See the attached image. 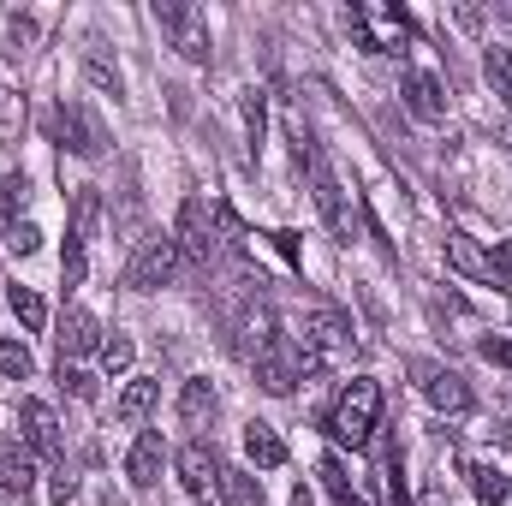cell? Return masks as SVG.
Masks as SVG:
<instances>
[{
    "label": "cell",
    "mask_w": 512,
    "mask_h": 506,
    "mask_svg": "<svg viewBox=\"0 0 512 506\" xmlns=\"http://www.w3.org/2000/svg\"><path fill=\"white\" fill-rule=\"evenodd\" d=\"M30 48H36V18L12 12V18H6V30H0V54H6V60H24Z\"/></svg>",
    "instance_id": "obj_22"
},
{
    "label": "cell",
    "mask_w": 512,
    "mask_h": 506,
    "mask_svg": "<svg viewBox=\"0 0 512 506\" xmlns=\"http://www.w3.org/2000/svg\"><path fill=\"white\" fill-rule=\"evenodd\" d=\"M310 185H316V209H322L328 233H334L340 245H352V239H358V215H352V203H346V191H340V179L328 173V161H322V155L310 161Z\"/></svg>",
    "instance_id": "obj_6"
},
{
    "label": "cell",
    "mask_w": 512,
    "mask_h": 506,
    "mask_svg": "<svg viewBox=\"0 0 512 506\" xmlns=\"http://www.w3.org/2000/svg\"><path fill=\"white\" fill-rule=\"evenodd\" d=\"M48 489H54V501L66 506L72 495H78V477H66V471H54V483H48Z\"/></svg>",
    "instance_id": "obj_35"
},
{
    "label": "cell",
    "mask_w": 512,
    "mask_h": 506,
    "mask_svg": "<svg viewBox=\"0 0 512 506\" xmlns=\"http://www.w3.org/2000/svg\"><path fill=\"white\" fill-rule=\"evenodd\" d=\"M131 358H137V352H131L126 334H108V340H102V370H108V376H126Z\"/></svg>",
    "instance_id": "obj_28"
},
{
    "label": "cell",
    "mask_w": 512,
    "mask_h": 506,
    "mask_svg": "<svg viewBox=\"0 0 512 506\" xmlns=\"http://www.w3.org/2000/svg\"><path fill=\"white\" fill-rule=\"evenodd\" d=\"M215 411H221V399H215V387H209L203 376H191L185 387H179V423H185V429H209Z\"/></svg>",
    "instance_id": "obj_15"
},
{
    "label": "cell",
    "mask_w": 512,
    "mask_h": 506,
    "mask_svg": "<svg viewBox=\"0 0 512 506\" xmlns=\"http://www.w3.org/2000/svg\"><path fill=\"white\" fill-rule=\"evenodd\" d=\"M256 381H262V393H280V399H286V393L304 381L298 376V352H292V346H268V352L256 358Z\"/></svg>",
    "instance_id": "obj_14"
},
{
    "label": "cell",
    "mask_w": 512,
    "mask_h": 506,
    "mask_svg": "<svg viewBox=\"0 0 512 506\" xmlns=\"http://www.w3.org/2000/svg\"><path fill=\"white\" fill-rule=\"evenodd\" d=\"M161 459H167L161 435H137V447H131V459H126V477L137 489H155L161 483Z\"/></svg>",
    "instance_id": "obj_17"
},
{
    "label": "cell",
    "mask_w": 512,
    "mask_h": 506,
    "mask_svg": "<svg viewBox=\"0 0 512 506\" xmlns=\"http://www.w3.org/2000/svg\"><path fill=\"white\" fill-rule=\"evenodd\" d=\"M155 18H161V30L173 36V48H179L191 66H203V60H209V24H203V12H197V6L161 0V6H155Z\"/></svg>",
    "instance_id": "obj_5"
},
{
    "label": "cell",
    "mask_w": 512,
    "mask_h": 506,
    "mask_svg": "<svg viewBox=\"0 0 512 506\" xmlns=\"http://www.w3.org/2000/svg\"><path fill=\"white\" fill-rule=\"evenodd\" d=\"M304 346H316L322 358L340 352V346H352V322H346V310H334V304H310V310H304Z\"/></svg>",
    "instance_id": "obj_8"
},
{
    "label": "cell",
    "mask_w": 512,
    "mask_h": 506,
    "mask_svg": "<svg viewBox=\"0 0 512 506\" xmlns=\"http://www.w3.org/2000/svg\"><path fill=\"white\" fill-rule=\"evenodd\" d=\"M84 245H90V233L72 227V233H66V256H60V286H66V292L84 286V274H90V251H84Z\"/></svg>",
    "instance_id": "obj_21"
},
{
    "label": "cell",
    "mask_w": 512,
    "mask_h": 506,
    "mask_svg": "<svg viewBox=\"0 0 512 506\" xmlns=\"http://www.w3.org/2000/svg\"><path fill=\"white\" fill-rule=\"evenodd\" d=\"M60 387H66V393H72V399H96V381L84 376V370H72V364H66V358H60Z\"/></svg>",
    "instance_id": "obj_33"
},
{
    "label": "cell",
    "mask_w": 512,
    "mask_h": 506,
    "mask_svg": "<svg viewBox=\"0 0 512 506\" xmlns=\"http://www.w3.org/2000/svg\"><path fill=\"white\" fill-rule=\"evenodd\" d=\"M489 262H495V274H507V268H512V239H507V245H495V256H489Z\"/></svg>",
    "instance_id": "obj_38"
},
{
    "label": "cell",
    "mask_w": 512,
    "mask_h": 506,
    "mask_svg": "<svg viewBox=\"0 0 512 506\" xmlns=\"http://www.w3.org/2000/svg\"><path fill=\"white\" fill-rule=\"evenodd\" d=\"M417 376H423V393L435 399V411H471V387H465V376H453V370H435V364H411Z\"/></svg>",
    "instance_id": "obj_12"
},
{
    "label": "cell",
    "mask_w": 512,
    "mask_h": 506,
    "mask_svg": "<svg viewBox=\"0 0 512 506\" xmlns=\"http://www.w3.org/2000/svg\"><path fill=\"white\" fill-rule=\"evenodd\" d=\"M453 18H459L465 30H477V24H483V12H477V6H453Z\"/></svg>",
    "instance_id": "obj_37"
},
{
    "label": "cell",
    "mask_w": 512,
    "mask_h": 506,
    "mask_svg": "<svg viewBox=\"0 0 512 506\" xmlns=\"http://www.w3.org/2000/svg\"><path fill=\"white\" fill-rule=\"evenodd\" d=\"M483 358L489 364H512V340H483Z\"/></svg>",
    "instance_id": "obj_36"
},
{
    "label": "cell",
    "mask_w": 512,
    "mask_h": 506,
    "mask_svg": "<svg viewBox=\"0 0 512 506\" xmlns=\"http://www.w3.org/2000/svg\"><path fill=\"white\" fill-rule=\"evenodd\" d=\"M346 24L370 54H405V42H411V18L399 6H352Z\"/></svg>",
    "instance_id": "obj_4"
},
{
    "label": "cell",
    "mask_w": 512,
    "mask_h": 506,
    "mask_svg": "<svg viewBox=\"0 0 512 506\" xmlns=\"http://www.w3.org/2000/svg\"><path fill=\"white\" fill-rule=\"evenodd\" d=\"M179 262H185V251L173 233H149V239H137V251L126 262V286L131 292H161L179 274Z\"/></svg>",
    "instance_id": "obj_2"
},
{
    "label": "cell",
    "mask_w": 512,
    "mask_h": 506,
    "mask_svg": "<svg viewBox=\"0 0 512 506\" xmlns=\"http://www.w3.org/2000/svg\"><path fill=\"white\" fill-rule=\"evenodd\" d=\"M30 370H36V364H30V352H24L18 340H0V376H6V381H24Z\"/></svg>",
    "instance_id": "obj_30"
},
{
    "label": "cell",
    "mask_w": 512,
    "mask_h": 506,
    "mask_svg": "<svg viewBox=\"0 0 512 506\" xmlns=\"http://www.w3.org/2000/svg\"><path fill=\"white\" fill-rule=\"evenodd\" d=\"M227 506H268V495H262V483H256V477L227 471Z\"/></svg>",
    "instance_id": "obj_27"
},
{
    "label": "cell",
    "mask_w": 512,
    "mask_h": 506,
    "mask_svg": "<svg viewBox=\"0 0 512 506\" xmlns=\"http://www.w3.org/2000/svg\"><path fill=\"white\" fill-rule=\"evenodd\" d=\"M262 126H268V114H262V96H245V131H251V149H262Z\"/></svg>",
    "instance_id": "obj_34"
},
{
    "label": "cell",
    "mask_w": 512,
    "mask_h": 506,
    "mask_svg": "<svg viewBox=\"0 0 512 506\" xmlns=\"http://www.w3.org/2000/svg\"><path fill=\"white\" fill-rule=\"evenodd\" d=\"M292 506H316V501H310V489H304V483L292 489Z\"/></svg>",
    "instance_id": "obj_39"
},
{
    "label": "cell",
    "mask_w": 512,
    "mask_h": 506,
    "mask_svg": "<svg viewBox=\"0 0 512 506\" xmlns=\"http://www.w3.org/2000/svg\"><path fill=\"white\" fill-rule=\"evenodd\" d=\"M6 304H12V316H18L30 334H42V328H48V304H42L30 286H12V292H6Z\"/></svg>",
    "instance_id": "obj_23"
},
{
    "label": "cell",
    "mask_w": 512,
    "mask_h": 506,
    "mask_svg": "<svg viewBox=\"0 0 512 506\" xmlns=\"http://www.w3.org/2000/svg\"><path fill=\"white\" fill-rule=\"evenodd\" d=\"M54 131L66 137V149H72V155H102V149H108V131H102V120H96L84 102H72V108L54 120Z\"/></svg>",
    "instance_id": "obj_11"
},
{
    "label": "cell",
    "mask_w": 512,
    "mask_h": 506,
    "mask_svg": "<svg viewBox=\"0 0 512 506\" xmlns=\"http://www.w3.org/2000/svg\"><path fill=\"white\" fill-rule=\"evenodd\" d=\"M483 72H489L495 96H512V54L507 48H489V54H483Z\"/></svg>",
    "instance_id": "obj_29"
},
{
    "label": "cell",
    "mask_w": 512,
    "mask_h": 506,
    "mask_svg": "<svg viewBox=\"0 0 512 506\" xmlns=\"http://www.w3.org/2000/svg\"><path fill=\"white\" fill-rule=\"evenodd\" d=\"M376 417H382V387L376 381H352L340 399H334V411H328V435H334V447H370V435H376Z\"/></svg>",
    "instance_id": "obj_1"
},
{
    "label": "cell",
    "mask_w": 512,
    "mask_h": 506,
    "mask_svg": "<svg viewBox=\"0 0 512 506\" xmlns=\"http://www.w3.org/2000/svg\"><path fill=\"white\" fill-rule=\"evenodd\" d=\"M322 489L334 495V506H364L358 495H352V489H346V471H340L334 459H322Z\"/></svg>",
    "instance_id": "obj_31"
},
{
    "label": "cell",
    "mask_w": 512,
    "mask_h": 506,
    "mask_svg": "<svg viewBox=\"0 0 512 506\" xmlns=\"http://www.w3.org/2000/svg\"><path fill=\"white\" fill-rule=\"evenodd\" d=\"M24 197H30V185H24V173H6V179H0V239L12 233V215L24 209Z\"/></svg>",
    "instance_id": "obj_25"
},
{
    "label": "cell",
    "mask_w": 512,
    "mask_h": 506,
    "mask_svg": "<svg viewBox=\"0 0 512 506\" xmlns=\"http://www.w3.org/2000/svg\"><path fill=\"white\" fill-rule=\"evenodd\" d=\"M18 441H24L30 453L60 459V423H54V411H48L42 399H24V405H18Z\"/></svg>",
    "instance_id": "obj_9"
},
{
    "label": "cell",
    "mask_w": 512,
    "mask_h": 506,
    "mask_svg": "<svg viewBox=\"0 0 512 506\" xmlns=\"http://www.w3.org/2000/svg\"><path fill=\"white\" fill-rule=\"evenodd\" d=\"M179 483L191 489L197 506H227V465L209 441H185L179 447Z\"/></svg>",
    "instance_id": "obj_3"
},
{
    "label": "cell",
    "mask_w": 512,
    "mask_h": 506,
    "mask_svg": "<svg viewBox=\"0 0 512 506\" xmlns=\"http://www.w3.org/2000/svg\"><path fill=\"white\" fill-rule=\"evenodd\" d=\"M60 358H84V352H102V322L90 310H66L60 316Z\"/></svg>",
    "instance_id": "obj_13"
},
{
    "label": "cell",
    "mask_w": 512,
    "mask_h": 506,
    "mask_svg": "<svg viewBox=\"0 0 512 506\" xmlns=\"http://www.w3.org/2000/svg\"><path fill=\"white\" fill-rule=\"evenodd\" d=\"M0 245H6V251H12V256H30V251H36V245H42V233H36L30 221H18V227H12V233L0 239Z\"/></svg>",
    "instance_id": "obj_32"
},
{
    "label": "cell",
    "mask_w": 512,
    "mask_h": 506,
    "mask_svg": "<svg viewBox=\"0 0 512 506\" xmlns=\"http://www.w3.org/2000/svg\"><path fill=\"white\" fill-rule=\"evenodd\" d=\"M447 262H453L459 274H471V280H495V286H501V274H495V262H489V256L477 251V245H471L465 233H447Z\"/></svg>",
    "instance_id": "obj_19"
},
{
    "label": "cell",
    "mask_w": 512,
    "mask_h": 506,
    "mask_svg": "<svg viewBox=\"0 0 512 506\" xmlns=\"http://www.w3.org/2000/svg\"><path fill=\"white\" fill-rule=\"evenodd\" d=\"M173 239H179V251L191 256V262H209V256H215V227H209L203 197H185V203H179V227H173Z\"/></svg>",
    "instance_id": "obj_7"
},
{
    "label": "cell",
    "mask_w": 512,
    "mask_h": 506,
    "mask_svg": "<svg viewBox=\"0 0 512 506\" xmlns=\"http://www.w3.org/2000/svg\"><path fill=\"white\" fill-rule=\"evenodd\" d=\"M471 489H477V501L483 506H501L512 495V477L507 471H495V465H471Z\"/></svg>",
    "instance_id": "obj_24"
},
{
    "label": "cell",
    "mask_w": 512,
    "mask_h": 506,
    "mask_svg": "<svg viewBox=\"0 0 512 506\" xmlns=\"http://www.w3.org/2000/svg\"><path fill=\"white\" fill-rule=\"evenodd\" d=\"M149 405H155V381H131L126 393H120V423H143Z\"/></svg>",
    "instance_id": "obj_26"
},
{
    "label": "cell",
    "mask_w": 512,
    "mask_h": 506,
    "mask_svg": "<svg viewBox=\"0 0 512 506\" xmlns=\"http://www.w3.org/2000/svg\"><path fill=\"white\" fill-rule=\"evenodd\" d=\"M245 453H251V465H262V471L286 465V441H280L268 423H245Z\"/></svg>",
    "instance_id": "obj_20"
},
{
    "label": "cell",
    "mask_w": 512,
    "mask_h": 506,
    "mask_svg": "<svg viewBox=\"0 0 512 506\" xmlns=\"http://www.w3.org/2000/svg\"><path fill=\"white\" fill-rule=\"evenodd\" d=\"M0 489H6L12 501H24V495L36 489V453H30L18 435H0Z\"/></svg>",
    "instance_id": "obj_10"
},
{
    "label": "cell",
    "mask_w": 512,
    "mask_h": 506,
    "mask_svg": "<svg viewBox=\"0 0 512 506\" xmlns=\"http://www.w3.org/2000/svg\"><path fill=\"white\" fill-rule=\"evenodd\" d=\"M399 96H405V108H411L417 120H441V114H447V96H441V84H435L429 72H405Z\"/></svg>",
    "instance_id": "obj_16"
},
{
    "label": "cell",
    "mask_w": 512,
    "mask_h": 506,
    "mask_svg": "<svg viewBox=\"0 0 512 506\" xmlns=\"http://www.w3.org/2000/svg\"><path fill=\"white\" fill-rule=\"evenodd\" d=\"M84 78H90L102 96H126V72L108 60V48H102V42H90V48H84Z\"/></svg>",
    "instance_id": "obj_18"
}]
</instances>
